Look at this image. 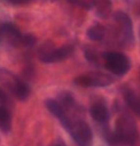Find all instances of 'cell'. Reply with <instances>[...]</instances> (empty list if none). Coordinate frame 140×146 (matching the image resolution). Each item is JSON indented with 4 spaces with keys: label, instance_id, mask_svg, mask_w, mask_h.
Returning <instances> with one entry per match:
<instances>
[{
    "label": "cell",
    "instance_id": "6",
    "mask_svg": "<svg viewBox=\"0 0 140 146\" xmlns=\"http://www.w3.org/2000/svg\"><path fill=\"white\" fill-rule=\"evenodd\" d=\"M5 86L10 90L16 100L25 101L30 96V87L26 82L17 76L7 74L5 75Z\"/></svg>",
    "mask_w": 140,
    "mask_h": 146
},
{
    "label": "cell",
    "instance_id": "11",
    "mask_svg": "<svg viewBox=\"0 0 140 146\" xmlns=\"http://www.w3.org/2000/svg\"><path fill=\"white\" fill-rule=\"evenodd\" d=\"M92 6L95 8L96 15L101 18L108 17L112 9L111 0H94Z\"/></svg>",
    "mask_w": 140,
    "mask_h": 146
},
{
    "label": "cell",
    "instance_id": "8",
    "mask_svg": "<svg viewBox=\"0 0 140 146\" xmlns=\"http://www.w3.org/2000/svg\"><path fill=\"white\" fill-rule=\"evenodd\" d=\"M0 36L4 37L7 41H9L10 44L16 46L21 44L23 35L13 24L5 22L0 24Z\"/></svg>",
    "mask_w": 140,
    "mask_h": 146
},
{
    "label": "cell",
    "instance_id": "4",
    "mask_svg": "<svg viewBox=\"0 0 140 146\" xmlns=\"http://www.w3.org/2000/svg\"><path fill=\"white\" fill-rule=\"evenodd\" d=\"M114 82V78L111 75L102 72H89L78 76L75 78V83L84 88H103L108 87Z\"/></svg>",
    "mask_w": 140,
    "mask_h": 146
},
{
    "label": "cell",
    "instance_id": "1",
    "mask_svg": "<svg viewBox=\"0 0 140 146\" xmlns=\"http://www.w3.org/2000/svg\"><path fill=\"white\" fill-rule=\"evenodd\" d=\"M114 139L116 144L133 146L138 139V128L135 120L129 115H122L115 121Z\"/></svg>",
    "mask_w": 140,
    "mask_h": 146
},
{
    "label": "cell",
    "instance_id": "16",
    "mask_svg": "<svg viewBox=\"0 0 140 146\" xmlns=\"http://www.w3.org/2000/svg\"><path fill=\"white\" fill-rule=\"evenodd\" d=\"M84 57L88 62L92 63L96 66H98L101 63V59H100V56L97 53V51L94 50L92 48H89V47H86L84 51Z\"/></svg>",
    "mask_w": 140,
    "mask_h": 146
},
{
    "label": "cell",
    "instance_id": "21",
    "mask_svg": "<svg viewBox=\"0 0 140 146\" xmlns=\"http://www.w3.org/2000/svg\"><path fill=\"white\" fill-rule=\"evenodd\" d=\"M135 13L137 15L140 16V0L137 1V3L135 5Z\"/></svg>",
    "mask_w": 140,
    "mask_h": 146
},
{
    "label": "cell",
    "instance_id": "15",
    "mask_svg": "<svg viewBox=\"0 0 140 146\" xmlns=\"http://www.w3.org/2000/svg\"><path fill=\"white\" fill-rule=\"evenodd\" d=\"M60 104L62 105V107L64 108V111H67V110H71L72 108L75 107V98H74L73 95L67 91H64L60 94L59 96V100Z\"/></svg>",
    "mask_w": 140,
    "mask_h": 146
},
{
    "label": "cell",
    "instance_id": "3",
    "mask_svg": "<svg viewBox=\"0 0 140 146\" xmlns=\"http://www.w3.org/2000/svg\"><path fill=\"white\" fill-rule=\"evenodd\" d=\"M78 146H92L93 134L88 123L82 119H70L65 128Z\"/></svg>",
    "mask_w": 140,
    "mask_h": 146
},
{
    "label": "cell",
    "instance_id": "2",
    "mask_svg": "<svg viewBox=\"0 0 140 146\" xmlns=\"http://www.w3.org/2000/svg\"><path fill=\"white\" fill-rule=\"evenodd\" d=\"M102 56L105 68L114 76H125L131 67L130 58L119 52H105Z\"/></svg>",
    "mask_w": 140,
    "mask_h": 146
},
{
    "label": "cell",
    "instance_id": "5",
    "mask_svg": "<svg viewBox=\"0 0 140 146\" xmlns=\"http://www.w3.org/2000/svg\"><path fill=\"white\" fill-rule=\"evenodd\" d=\"M74 52L72 45H64L59 48L46 47L42 48L38 58L43 63H57L68 58Z\"/></svg>",
    "mask_w": 140,
    "mask_h": 146
},
{
    "label": "cell",
    "instance_id": "20",
    "mask_svg": "<svg viewBox=\"0 0 140 146\" xmlns=\"http://www.w3.org/2000/svg\"><path fill=\"white\" fill-rule=\"evenodd\" d=\"M51 146H66L65 145V143L62 141V140H56L54 143H52Z\"/></svg>",
    "mask_w": 140,
    "mask_h": 146
},
{
    "label": "cell",
    "instance_id": "9",
    "mask_svg": "<svg viewBox=\"0 0 140 146\" xmlns=\"http://www.w3.org/2000/svg\"><path fill=\"white\" fill-rule=\"evenodd\" d=\"M89 113L93 119L100 124H105L109 119V111L103 103L97 102L92 104L90 106Z\"/></svg>",
    "mask_w": 140,
    "mask_h": 146
},
{
    "label": "cell",
    "instance_id": "12",
    "mask_svg": "<svg viewBox=\"0 0 140 146\" xmlns=\"http://www.w3.org/2000/svg\"><path fill=\"white\" fill-rule=\"evenodd\" d=\"M86 35L88 39L91 41H101L105 38L106 35V28L103 24L95 23L90 26L86 31Z\"/></svg>",
    "mask_w": 140,
    "mask_h": 146
},
{
    "label": "cell",
    "instance_id": "22",
    "mask_svg": "<svg viewBox=\"0 0 140 146\" xmlns=\"http://www.w3.org/2000/svg\"><path fill=\"white\" fill-rule=\"evenodd\" d=\"M139 35H140V30H139Z\"/></svg>",
    "mask_w": 140,
    "mask_h": 146
},
{
    "label": "cell",
    "instance_id": "7",
    "mask_svg": "<svg viewBox=\"0 0 140 146\" xmlns=\"http://www.w3.org/2000/svg\"><path fill=\"white\" fill-rule=\"evenodd\" d=\"M113 20L119 27L120 36L124 43L133 42V25L130 16L122 11H117L113 13Z\"/></svg>",
    "mask_w": 140,
    "mask_h": 146
},
{
    "label": "cell",
    "instance_id": "18",
    "mask_svg": "<svg viewBox=\"0 0 140 146\" xmlns=\"http://www.w3.org/2000/svg\"><path fill=\"white\" fill-rule=\"evenodd\" d=\"M36 42H37V39H36V37L34 35L27 34V35H23L21 45L25 46V47H32L35 45Z\"/></svg>",
    "mask_w": 140,
    "mask_h": 146
},
{
    "label": "cell",
    "instance_id": "14",
    "mask_svg": "<svg viewBox=\"0 0 140 146\" xmlns=\"http://www.w3.org/2000/svg\"><path fill=\"white\" fill-rule=\"evenodd\" d=\"M45 106H46V108L48 109V111L50 112L54 117L59 118V119H61V118L66 114L64 108L62 107V105L60 104V102L56 100L49 98V100L45 101Z\"/></svg>",
    "mask_w": 140,
    "mask_h": 146
},
{
    "label": "cell",
    "instance_id": "17",
    "mask_svg": "<svg viewBox=\"0 0 140 146\" xmlns=\"http://www.w3.org/2000/svg\"><path fill=\"white\" fill-rule=\"evenodd\" d=\"M0 106L10 109L13 107V100L6 91L0 88Z\"/></svg>",
    "mask_w": 140,
    "mask_h": 146
},
{
    "label": "cell",
    "instance_id": "19",
    "mask_svg": "<svg viewBox=\"0 0 140 146\" xmlns=\"http://www.w3.org/2000/svg\"><path fill=\"white\" fill-rule=\"evenodd\" d=\"M7 3L15 5V6H19V5H27L33 2L34 0H5Z\"/></svg>",
    "mask_w": 140,
    "mask_h": 146
},
{
    "label": "cell",
    "instance_id": "10",
    "mask_svg": "<svg viewBox=\"0 0 140 146\" xmlns=\"http://www.w3.org/2000/svg\"><path fill=\"white\" fill-rule=\"evenodd\" d=\"M123 96L127 105L134 112V114L140 117V96L136 95L131 88H125L123 90Z\"/></svg>",
    "mask_w": 140,
    "mask_h": 146
},
{
    "label": "cell",
    "instance_id": "13",
    "mask_svg": "<svg viewBox=\"0 0 140 146\" xmlns=\"http://www.w3.org/2000/svg\"><path fill=\"white\" fill-rule=\"evenodd\" d=\"M12 112L6 107L0 106V129L4 133H9L12 129Z\"/></svg>",
    "mask_w": 140,
    "mask_h": 146
}]
</instances>
